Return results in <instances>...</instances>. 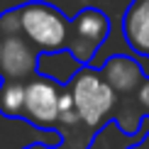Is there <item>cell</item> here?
Masks as SVG:
<instances>
[{"mask_svg": "<svg viewBox=\"0 0 149 149\" xmlns=\"http://www.w3.org/2000/svg\"><path fill=\"white\" fill-rule=\"evenodd\" d=\"M64 88L69 93L73 110L81 120V127L86 130L88 137H93L105 122H110L115 110V93L103 81L98 69H93L91 64L78 66L69 76V83Z\"/></svg>", "mask_w": 149, "mask_h": 149, "instance_id": "cell-1", "label": "cell"}, {"mask_svg": "<svg viewBox=\"0 0 149 149\" xmlns=\"http://www.w3.org/2000/svg\"><path fill=\"white\" fill-rule=\"evenodd\" d=\"M17 24L24 39L39 54H61L66 52V34H69V17L56 5L44 0H29L15 8Z\"/></svg>", "mask_w": 149, "mask_h": 149, "instance_id": "cell-2", "label": "cell"}, {"mask_svg": "<svg viewBox=\"0 0 149 149\" xmlns=\"http://www.w3.org/2000/svg\"><path fill=\"white\" fill-rule=\"evenodd\" d=\"M108 34H110V17L100 8H83L69 20L66 54L78 66L93 64Z\"/></svg>", "mask_w": 149, "mask_h": 149, "instance_id": "cell-3", "label": "cell"}, {"mask_svg": "<svg viewBox=\"0 0 149 149\" xmlns=\"http://www.w3.org/2000/svg\"><path fill=\"white\" fill-rule=\"evenodd\" d=\"M64 86L56 78L47 73H34L24 83V105H22V120L37 130L54 132L59 117V100Z\"/></svg>", "mask_w": 149, "mask_h": 149, "instance_id": "cell-4", "label": "cell"}, {"mask_svg": "<svg viewBox=\"0 0 149 149\" xmlns=\"http://www.w3.org/2000/svg\"><path fill=\"white\" fill-rule=\"evenodd\" d=\"M39 73V52L20 29L0 32V81H22Z\"/></svg>", "mask_w": 149, "mask_h": 149, "instance_id": "cell-5", "label": "cell"}, {"mask_svg": "<svg viewBox=\"0 0 149 149\" xmlns=\"http://www.w3.org/2000/svg\"><path fill=\"white\" fill-rule=\"evenodd\" d=\"M100 76L110 86V91L115 93V105L132 98V93L139 88V83L144 81V71H142L139 61L127 54H115L100 66Z\"/></svg>", "mask_w": 149, "mask_h": 149, "instance_id": "cell-6", "label": "cell"}, {"mask_svg": "<svg viewBox=\"0 0 149 149\" xmlns=\"http://www.w3.org/2000/svg\"><path fill=\"white\" fill-rule=\"evenodd\" d=\"M122 37L134 54L149 59V0H132L125 8Z\"/></svg>", "mask_w": 149, "mask_h": 149, "instance_id": "cell-7", "label": "cell"}, {"mask_svg": "<svg viewBox=\"0 0 149 149\" xmlns=\"http://www.w3.org/2000/svg\"><path fill=\"white\" fill-rule=\"evenodd\" d=\"M24 83L22 81H0V115L8 120H22Z\"/></svg>", "mask_w": 149, "mask_h": 149, "instance_id": "cell-8", "label": "cell"}, {"mask_svg": "<svg viewBox=\"0 0 149 149\" xmlns=\"http://www.w3.org/2000/svg\"><path fill=\"white\" fill-rule=\"evenodd\" d=\"M139 147H142V149H149V132L144 134V137H142V142H139Z\"/></svg>", "mask_w": 149, "mask_h": 149, "instance_id": "cell-9", "label": "cell"}, {"mask_svg": "<svg viewBox=\"0 0 149 149\" xmlns=\"http://www.w3.org/2000/svg\"><path fill=\"white\" fill-rule=\"evenodd\" d=\"M24 149H54V147H49V144H29V147H24Z\"/></svg>", "mask_w": 149, "mask_h": 149, "instance_id": "cell-10", "label": "cell"}, {"mask_svg": "<svg viewBox=\"0 0 149 149\" xmlns=\"http://www.w3.org/2000/svg\"><path fill=\"white\" fill-rule=\"evenodd\" d=\"M54 149H76V147H61V144H56Z\"/></svg>", "mask_w": 149, "mask_h": 149, "instance_id": "cell-11", "label": "cell"}]
</instances>
